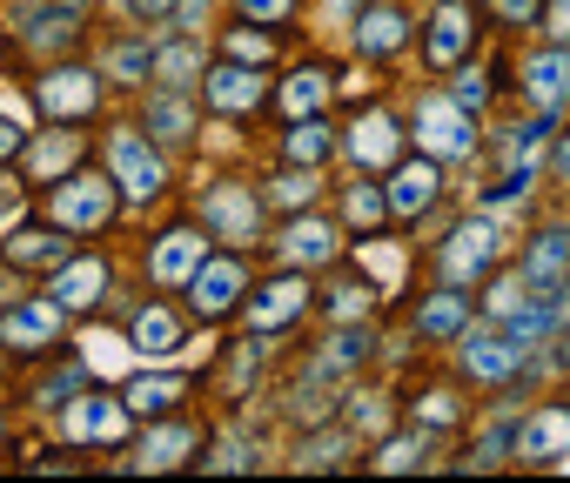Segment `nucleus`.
<instances>
[{
  "label": "nucleus",
  "instance_id": "72a5a7b5",
  "mask_svg": "<svg viewBox=\"0 0 570 483\" xmlns=\"http://www.w3.org/2000/svg\"><path fill=\"white\" fill-rule=\"evenodd\" d=\"M363 356H370V336L343 329V336H336V349H330V369H350V363H363Z\"/></svg>",
  "mask_w": 570,
  "mask_h": 483
},
{
  "label": "nucleus",
  "instance_id": "4be33fe9",
  "mask_svg": "<svg viewBox=\"0 0 570 483\" xmlns=\"http://www.w3.org/2000/svg\"><path fill=\"white\" fill-rule=\"evenodd\" d=\"M330 148H336V135H330V121H323V115H303V121L289 128V161H296V168L330 161Z\"/></svg>",
  "mask_w": 570,
  "mask_h": 483
},
{
  "label": "nucleus",
  "instance_id": "ea45409f",
  "mask_svg": "<svg viewBox=\"0 0 570 483\" xmlns=\"http://www.w3.org/2000/svg\"><path fill=\"white\" fill-rule=\"evenodd\" d=\"M228 55H235V61H268V41H262V34H235Z\"/></svg>",
  "mask_w": 570,
  "mask_h": 483
},
{
  "label": "nucleus",
  "instance_id": "473e14b6",
  "mask_svg": "<svg viewBox=\"0 0 570 483\" xmlns=\"http://www.w3.org/2000/svg\"><path fill=\"white\" fill-rule=\"evenodd\" d=\"M208 221H215V228H248L255 215H248L235 195H215V201H208Z\"/></svg>",
  "mask_w": 570,
  "mask_h": 483
},
{
  "label": "nucleus",
  "instance_id": "a19ab883",
  "mask_svg": "<svg viewBox=\"0 0 570 483\" xmlns=\"http://www.w3.org/2000/svg\"><path fill=\"white\" fill-rule=\"evenodd\" d=\"M537 8H543V0H497V14H503V21H523V28L537 21Z\"/></svg>",
  "mask_w": 570,
  "mask_h": 483
},
{
  "label": "nucleus",
  "instance_id": "6ab92c4d",
  "mask_svg": "<svg viewBox=\"0 0 570 483\" xmlns=\"http://www.w3.org/2000/svg\"><path fill=\"white\" fill-rule=\"evenodd\" d=\"M208 101L228 108V115H242V108L262 101V81H255L248 68H215V75H208Z\"/></svg>",
  "mask_w": 570,
  "mask_h": 483
},
{
  "label": "nucleus",
  "instance_id": "dca6fc26",
  "mask_svg": "<svg viewBox=\"0 0 570 483\" xmlns=\"http://www.w3.org/2000/svg\"><path fill=\"white\" fill-rule=\"evenodd\" d=\"M523 88H530V101H537V108H557V101L570 95V48L537 55V61L523 68Z\"/></svg>",
  "mask_w": 570,
  "mask_h": 483
},
{
  "label": "nucleus",
  "instance_id": "f257e3e1",
  "mask_svg": "<svg viewBox=\"0 0 570 483\" xmlns=\"http://www.w3.org/2000/svg\"><path fill=\"white\" fill-rule=\"evenodd\" d=\"M48 221L55 228H108L115 221V181L108 175H68L55 195H48Z\"/></svg>",
  "mask_w": 570,
  "mask_h": 483
},
{
  "label": "nucleus",
  "instance_id": "393cba45",
  "mask_svg": "<svg viewBox=\"0 0 570 483\" xmlns=\"http://www.w3.org/2000/svg\"><path fill=\"white\" fill-rule=\"evenodd\" d=\"M282 256H289V263H316V269H323V263L336 256V235H330L323 221H296L289 235H282Z\"/></svg>",
  "mask_w": 570,
  "mask_h": 483
},
{
  "label": "nucleus",
  "instance_id": "c756f323",
  "mask_svg": "<svg viewBox=\"0 0 570 483\" xmlns=\"http://www.w3.org/2000/svg\"><path fill=\"white\" fill-rule=\"evenodd\" d=\"M148 128H161V141H181V128H188V108L181 101H148Z\"/></svg>",
  "mask_w": 570,
  "mask_h": 483
},
{
  "label": "nucleus",
  "instance_id": "4c0bfd02",
  "mask_svg": "<svg viewBox=\"0 0 570 483\" xmlns=\"http://www.w3.org/2000/svg\"><path fill=\"white\" fill-rule=\"evenodd\" d=\"M483 75H456V88H450V101H463V108H483Z\"/></svg>",
  "mask_w": 570,
  "mask_h": 483
},
{
  "label": "nucleus",
  "instance_id": "a211bd4d",
  "mask_svg": "<svg viewBox=\"0 0 570 483\" xmlns=\"http://www.w3.org/2000/svg\"><path fill=\"white\" fill-rule=\"evenodd\" d=\"M403 48V14L396 8H370L356 21V55H396Z\"/></svg>",
  "mask_w": 570,
  "mask_h": 483
},
{
  "label": "nucleus",
  "instance_id": "9b49d317",
  "mask_svg": "<svg viewBox=\"0 0 570 483\" xmlns=\"http://www.w3.org/2000/svg\"><path fill=\"white\" fill-rule=\"evenodd\" d=\"M202 263H208V241H202L195 228H168V235L155 241V263H148V276H155V283H188Z\"/></svg>",
  "mask_w": 570,
  "mask_h": 483
},
{
  "label": "nucleus",
  "instance_id": "ddd939ff",
  "mask_svg": "<svg viewBox=\"0 0 570 483\" xmlns=\"http://www.w3.org/2000/svg\"><path fill=\"white\" fill-rule=\"evenodd\" d=\"M563 276H570V235L543 228L523 249V289H563Z\"/></svg>",
  "mask_w": 570,
  "mask_h": 483
},
{
  "label": "nucleus",
  "instance_id": "1a4fd4ad",
  "mask_svg": "<svg viewBox=\"0 0 570 483\" xmlns=\"http://www.w3.org/2000/svg\"><path fill=\"white\" fill-rule=\"evenodd\" d=\"M517 363H523V349H517L510 336H497V329L463 336V369H470L476 383H510V376H517Z\"/></svg>",
  "mask_w": 570,
  "mask_h": 483
},
{
  "label": "nucleus",
  "instance_id": "a18cd8bd",
  "mask_svg": "<svg viewBox=\"0 0 570 483\" xmlns=\"http://www.w3.org/2000/svg\"><path fill=\"white\" fill-rule=\"evenodd\" d=\"M557 168H563V175H570V135H563V148H557Z\"/></svg>",
  "mask_w": 570,
  "mask_h": 483
},
{
  "label": "nucleus",
  "instance_id": "58836bf2",
  "mask_svg": "<svg viewBox=\"0 0 570 483\" xmlns=\"http://www.w3.org/2000/svg\"><path fill=\"white\" fill-rule=\"evenodd\" d=\"M289 8H296V0H242V14H248V21H282Z\"/></svg>",
  "mask_w": 570,
  "mask_h": 483
},
{
  "label": "nucleus",
  "instance_id": "49530a36",
  "mask_svg": "<svg viewBox=\"0 0 570 483\" xmlns=\"http://www.w3.org/2000/svg\"><path fill=\"white\" fill-rule=\"evenodd\" d=\"M557 363H563V369H570V336H563V349H557Z\"/></svg>",
  "mask_w": 570,
  "mask_h": 483
},
{
  "label": "nucleus",
  "instance_id": "20e7f679",
  "mask_svg": "<svg viewBox=\"0 0 570 483\" xmlns=\"http://www.w3.org/2000/svg\"><path fill=\"white\" fill-rule=\"evenodd\" d=\"M242 263L235 256H215V263H202L195 276H188V303H195V316L202 323H215V316H228L235 303H242Z\"/></svg>",
  "mask_w": 570,
  "mask_h": 483
},
{
  "label": "nucleus",
  "instance_id": "2f4dec72",
  "mask_svg": "<svg viewBox=\"0 0 570 483\" xmlns=\"http://www.w3.org/2000/svg\"><path fill=\"white\" fill-rule=\"evenodd\" d=\"M275 201H282V208L316 201V168H309V175H282V181H275Z\"/></svg>",
  "mask_w": 570,
  "mask_h": 483
},
{
  "label": "nucleus",
  "instance_id": "5701e85b",
  "mask_svg": "<svg viewBox=\"0 0 570 483\" xmlns=\"http://www.w3.org/2000/svg\"><path fill=\"white\" fill-rule=\"evenodd\" d=\"M101 289H108V269H101V263H75V269L55 283V303H61V309H88V303H101Z\"/></svg>",
  "mask_w": 570,
  "mask_h": 483
},
{
  "label": "nucleus",
  "instance_id": "6e6552de",
  "mask_svg": "<svg viewBox=\"0 0 570 483\" xmlns=\"http://www.w3.org/2000/svg\"><path fill=\"white\" fill-rule=\"evenodd\" d=\"M570 450V410H537V416H523V430H517V450L510 456H523V463H557Z\"/></svg>",
  "mask_w": 570,
  "mask_h": 483
},
{
  "label": "nucleus",
  "instance_id": "c03bdc74",
  "mask_svg": "<svg viewBox=\"0 0 570 483\" xmlns=\"http://www.w3.org/2000/svg\"><path fill=\"white\" fill-rule=\"evenodd\" d=\"M14 155H21V135H14L8 121H0V161H14Z\"/></svg>",
  "mask_w": 570,
  "mask_h": 483
},
{
  "label": "nucleus",
  "instance_id": "37998d69",
  "mask_svg": "<svg viewBox=\"0 0 570 483\" xmlns=\"http://www.w3.org/2000/svg\"><path fill=\"white\" fill-rule=\"evenodd\" d=\"M168 8H175V0H135V14H141V21H161Z\"/></svg>",
  "mask_w": 570,
  "mask_h": 483
},
{
  "label": "nucleus",
  "instance_id": "cd10ccee",
  "mask_svg": "<svg viewBox=\"0 0 570 483\" xmlns=\"http://www.w3.org/2000/svg\"><path fill=\"white\" fill-rule=\"evenodd\" d=\"M463 316H470V296H456V289H450V296H436V303L416 316V329H423V336H456V329H463Z\"/></svg>",
  "mask_w": 570,
  "mask_h": 483
},
{
  "label": "nucleus",
  "instance_id": "79ce46f5",
  "mask_svg": "<svg viewBox=\"0 0 570 483\" xmlns=\"http://www.w3.org/2000/svg\"><path fill=\"white\" fill-rule=\"evenodd\" d=\"M75 155V141H48V148H35V168H61Z\"/></svg>",
  "mask_w": 570,
  "mask_h": 483
},
{
  "label": "nucleus",
  "instance_id": "7c9ffc66",
  "mask_svg": "<svg viewBox=\"0 0 570 483\" xmlns=\"http://www.w3.org/2000/svg\"><path fill=\"white\" fill-rule=\"evenodd\" d=\"M155 68L168 75V88H188V75H195V41H181V48H168V55H155Z\"/></svg>",
  "mask_w": 570,
  "mask_h": 483
},
{
  "label": "nucleus",
  "instance_id": "9d476101",
  "mask_svg": "<svg viewBox=\"0 0 570 483\" xmlns=\"http://www.w3.org/2000/svg\"><path fill=\"white\" fill-rule=\"evenodd\" d=\"M61 336V303H21V309H8L0 316V343L8 349H41V343H55Z\"/></svg>",
  "mask_w": 570,
  "mask_h": 483
},
{
  "label": "nucleus",
  "instance_id": "b1692460",
  "mask_svg": "<svg viewBox=\"0 0 570 483\" xmlns=\"http://www.w3.org/2000/svg\"><path fill=\"white\" fill-rule=\"evenodd\" d=\"M128 336H135V349H148V356H168L175 343H181V329H175V316L168 309H135V323H128Z\"/></svg>",
  "mask_w": 570,
  "mask_h": 483
},
{
  "label": "nucleus",
  "instance_id": "aec40b11",
  "mask_svg": "<svg viewBox=\"0 0 570 483\" xmlns=\"http://www.w3.org/2000/svg\"><path fill=\"white\" fill-rule=\"evenodd\" d=\"M396 141H403V135H396V121H390V115H370V121H356L350 155H356L363 168H376V161H390V155H396Z\"/></svg>",
  "mask_w": 570,
  "mask_h": 483
},
{
  "label": "nucleus",
  "instance_id": "f8f14e48",
  "mask_svg": "<svg viewBox=\"0 0 570 483\" xmlns=\"http://www.w3.org/2000/svg\"><path fill=\"white\" fill-rule=\"evenodd\" d=\"M309 309V283L303 276H275L255 303H248V329H282V323H296Z\"/></svg>",
  "mask_w": 570,
  "mask_h": 483
},
{
  "label": "nucleus",
  "instance_id": "a878e982",
  "mask_svg": "<svg viewBox=\"0 0 570 483\" xmlns=\"http://www.w3.org/2000/svg\"><path fill=\"white\" fill-rule=\"evenodd\" d=\"M330 88H336V81H330L323 68H303V75H296L289 88H282V108H289L296 121H303V115H323V101H330Z\"/></svg>",
  "mask_w": 570,
  "mask_h": 483
},
{
  "label": "nucleus",
  "instance_id": "2eb2a0df",
  "mask_svg": "<svg viewBox=\"0 0 570 483\" xmlns=\"http://www.w3.org/2000/svg\"><path fill=\"white\" fill-rule=\"evenodd\" d=\"M383 195H390V215H423V208L436 201V168H430V161H403Z\"/></svg>",
  "mask_w": 570,
  "mask_h": 483
},
{
  "label": "nucleus",
  "instance_id": "c9c22d12",
  "mask_svg": "<svg viewBox=\"0 0 570 483\" xmlns=\"http://www.w3.org/2000/svg\"><path fill=\"white\" fill-rule=\"evenodd\" d=\"M330 309H336V316H343V323H350V316H363V309H370V283H363V289H356V283H343V289H336V303H330Z\"/></svg>",
  "mask_w": 570,
  "mask_h": 483
},
{
  "label": "nucleus",
  "instance_id": "0eeeda50",
  "mask_svg": "<svg viewBox=\"0 0 570 483\" xmlns=\"http://www.w3.org/2000/svg\"><path fill=\"white\" fill-rule=\"evenodd\" d=\"M68 436L75 443H121L128 436V403L121 396H75L68 403Z\"/></svg>",
  "mask_w": 570,
  "mask_h": 483
},
{
  "label": "nucleus",
  "instance_id": "f3484780",
  "mask_svg": "<svg viewBox=\"0 0 570 483\" xmlns=\"http://www.w3.org/2000/svg\"><path fill=\"white\" fill-rule=\"evenodd\" d=\"M470 34H476V28H470V14H463V8H443V14H436V28H430V68H456V61H463V48H470Z\"/></svg>",
  "mask_w": 570,
  "mask_h": 483
},
{
  "label": "nucleus",
  "instance_id": "4468645a",
  "mask_svg": "<svg viewBox=\"0 0 570 483\" xmlns=\"http://www.w3.org/2000/svg\"><path fill=\"white\" fill-rule=\"evenodd\" d=\"M75 249H68V228H14L8 235V263L14 269H61Z\"/></svg>",
  "mask_w": 570,
  "mask_h": 483
},
{
  "label": "nucleus",
  "instance_id": "c85d7f7f",
  "mask_svg": "<svg viewBox=\"0 0 570 483\" xmlns=\"http://www.w3.org/2000/svg\"><path fill=\"white\" fill-rule=\"evenodd\" d=\"M383 215H390V195H383V188H370V181H356V188H350V221H356V228H370V221H383Z\"/></svg>",
  "mask_w": 570,
  "mask_h": 483
},
{
  "label": "nucleus",
  "instance_id": "bb28decb",
  "mask_svg": "<svg viewBox=\"0 0 570 483\" xmlns=\"http://www.w3.org/2000/svg\"><path fill=\"white\" fill-rule=\"evenodd\" d=\"M175 396H181V376H141L121 403H128L135 416H168V410H175Z\"/></svg>",
  "mask_w": 570,
  "mask_h": 483
},
{
  "label": "nucleus",
  "instance_id": "e433bc0d",
  "mask_svg": "<svg viewBox=\"0 0 570 483\" xmlns=\"http://www.w3.org/2000/svg\"><path fill=\"white\" fill-rule=\"evenodd\" d=\"M416 463H423V450H416V443H390V450L376 456V470H416Z\"/></svg>",
  "mask_w": 570,
  "mask_h": 483
},
{
  "label": "nucleus",
  "instance_id": "412c9836",
  "mask_svg": "<svg viewBox=\"0 0 570 483\" xmlns=\"http://www.w3.org/2000/svg\"><path fill=\"white\" fill-rule=\"evenodd\" d=\"M188 450H195V430H188V423H168V430H155V436L141 443L135 470H175V463H181Z\"/></svg>",
  "mask_w": 570,
  "mask_h": 483
},
{
  "label": "nucleus",
  "instance_id": "423d86ee",
  "mask_svg": "<svg viewBox=\"0 0 570 483\" xmlns=\"http://www.w3.org/2000/svg\"><path fill=\"white\" fill-rule=\"evenodd\" d=\"M490 263H497V228H490V221H463V228L450 235V249H443L450 289H456V283H476Z\"/></svg>",
  "mask_w": 570,
  "mask_h": 483
},
{
  "label": "nucleus",
  "instance_id": "f704fd0d",
  "mask_svg": "<svg viewBox=\"0 0 570 483\" xmlns=\"http://www.w3.org/2000/svg\"><path fill=\"white\" fill-rule=\"evenodd\" d=\"M148 68H155V55H148V48H121V55H115V75H121V81H141Z\"/></svg>",
  "mask_w": 570,
  "mask_h": 483
},
{
  "label": "nucleus",
  "instance_id": "f03ea898",
  "mask_svg": "<svg viewBox=\"0 0 570 483\" xmlns=\"http://www.w3.org/2000/svg\"><path fill=\"white\" fill-rule=\"evenodd\" d=\"M108 168H115L121 195H135V201H155L161 181H168V168H161V155L148 148L141 128H115V135H108Z\"/></svg>",
  "mask_w": 570,
  "mask_h": 483
},
{
  "label": "nucleus",
  "instance_id": "7ed1b4c3",
  "mask_svg": "<svg viewBox=\"0 0 570 483\" xmlns=\"http://www.w3.org/2000/svg\"><path fill=\"white\" fill-rule=\"evenodd\" d=\"M416 141H423L430 155H470V148H476L470 108H463V101H423V108H416Z\"/></svg>",
  "mask_w": 570,
  "mask_h": 483
},
{
  "label": "nucleus",
  "instance_id": "39448f33",
  "mask_svg": "<svg viewBox=\"0 0 570 483\" xmlns=\"http://www.w3.org/2000/svg\"><path fill=\"white\" fill-rule=\"evenodd\" d=\"M35 101H41V115H48V121H81V115H95L101 81H95L88 68H61V75H48V81L35 88Z\"/></svg>",
  "mask_w": 570,
  "mask_h": 483
}]
</instances>
